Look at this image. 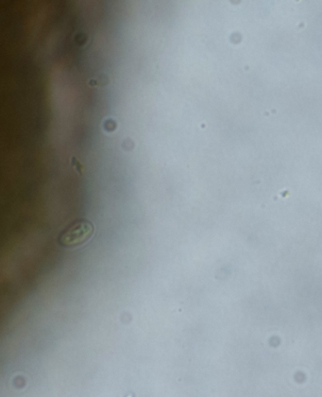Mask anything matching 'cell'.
Segmentation results:
<instances>
[{"mask_svg":"<svg viewBox=\"0 0 322 397\" xmlns=\"http://www.w3.org/2000/svg\"><path fill=\"white\" fill-rule=\"evenodd\" d=\"M95 235V225L92 221L78 220L71 223L58 236V244L63 248L75 249L85 245Z\"/></svg>","mask_w":322,"mask_h":397,"instance_id":"6da1fadb","label":"cell"},{"mask_svg":"<svg viewBox=\"0 0 322 397\" xmlns=\"http://www.w3.org/2000/svg\"><path fill=\"white\" fill-rule=\"evenodd\" d=\"M109 83V79L105 75H100L98 77L90 79L88 85L90 86H104Z\"/></svg>","mask_w":322,"mask_h":397,"instance_id":"7a4b0ae2","label":"cell"},{"mask_svg":"<svg viewBox=\"0 0 322 397\" xmlns=\"http://www.w3.org/2000/svg\"><path fill=\"white\" fill-rule=\"evenodd\" d=\"M116 128H118V122L114 119H107L103 121V129L104 131L107 132H115Z\"/></svg>","mask_w":322,"mask_h":397,"instance_id":"3957f363","label":"cell"},{"mask_svg":"<svg viewBox=\"0 0 322 397\" xmlns=\"http://www.w3.org/2000/svg\"><path fill=\"white\" fill-rule=\"evenodd\" d=\"M71 164H72L73 169H74L78 174H82L83 165L78 162V160L76 159V157H71Z\"/></svg>","mask_w":322,"mask_h":397,"instance_id":"277c9868","label":"cell"}]
</instances>
